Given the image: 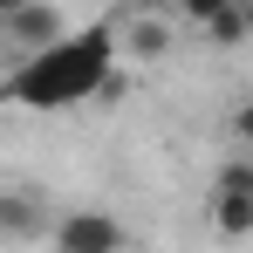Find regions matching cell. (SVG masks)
<instances>
[{
  "label": "cell",
  "mask_w": 253,
  "mask_h": 253,
  "mask_svg": "<svg viewBox=\"0 0 253 253\" xmlns=\"http://www.w3.org/2000/svg\"><path fill=\"white\" fill-rule=\"evenodd\" d=\"M117 28H76V35H62L55 48L42 55H21V69L0 83V103H14V110H76V103H96L103 83L117 76Z\"/></svg>",
  "instance_id": "cell-1"
},
{
  "label": "cell",
  "mask_w": 253,
  "mask_h": 253,
  "mask_svg": "<svg viewBox=\"0 0 253 253\" xmlns=\"http://www.w3.org/2000/svg\"><path fill=\"white\" fill-rule=\"evenodd\" d=\"M124 247H130L124 219L103 206H69L48 226V253H124Z\"/></svg>",
  "instance_id": "cell-2"
},
{
  "label": "cell",
  "mask_w": 253,
  "mask_h": 253,
  "mask_svg": "<svg viewBox=\"0 0 253 253\" xmlns=\"http://www.w3.org/2000/svg\"><path fill=\"white\" fill-rule=\"evenodd\" d=\"M62 35H69V28H62V7H55V0H28L14 21H0V42L21 48V55H42V48H55Z\"/></svg>",
  "instance_id": "cell-3"
},
{
  "label": "cell",
  "mask_w": 253,
  "mask_h": 253,
  "mask_svg": "<svg viewBox=\"0 0 253 253\" xmlns=\"http://www.w3.org/2000/svg\"><path fill=\"white\" fill-rule=\"evenodd\" d=\"M0 240H48V206L21 185H0Z\"/></svg>",
  "instance_id": "cell-4"
},
{
  "label": "cell",
  "mask_w": 253,
  "mask_h": 253,
  "mask_svg": "<svg viewBox=\"0 0 253 253\" xmlns=\"http://www.w3.org/2000/svg\"><path fill=\"white\" fill-rule=\"evenodd\" d=\"M206 219L219 240H253V192H206Z\"/></svg>",
  "instance_id": "cell-5"
},
{
  "label": "cell",
  "mask_w": 253,
  "mask_h": 253,
  "mask_svg": "<svg viewBox=\"0 0 253 253\" xmlns=\"http://www.w3.org/2000/svg\"><path fill=\"white\" fill-rule=\"evenodd\" d=\"M117 42H124V55H137V62H158V55L171 48V35H165V21H158V14H137V21H130V35H117Z\"/></svg>",
  "instance_id": "cell-6"
},
{
  "label": "cell",
  "mask_w": 253,
  "mask_h": 253,
  "mask_svg": "<svg viewBox=\"0 0 253 253\" xmlns=\"http://www.w3.org/2000/svg\"><path fill=\"white\" fill-rule=\"evenodd\" d=\"M199 35H206L212 48H240V42H247V35H253V28H247V14H240V7H233V14H219V21H212V28H199Z\"/></svg>",
  "instance_id": "cell-7"
},
{
  "label": "cell",
  "mask_w": 253,
  "mask_h": 253,
  "mask_svg": "<svg viewBox=\"0 0 253 253\" xmlns=\"http://www.w3.org/2000/svg\"><path fill=\"white\" fill-rule=\"evenodd\" d=\"M212 185H219V192H253V151H240V158H226V165L212 171Z\"/></svg>",
  "instance_id": "cell-8"
},
{
  "label": "cell",
  "mask_w": 253,
  "mask_h": 253,
  "mask_svg": "<svg viewBox=\"0 0 253 253\" xmlns=\"http://www.w3.org/2000/svg\"><path fill=\"white\" fill-rule=\"evenodd\" d=\"M178 7H185V21H192V28H212V21H219V14H233L240 0H178Z\"/></svg>",
  "instance_id": "cell-9"
},
{
  "label": "cell",
  "mask_w": 253,
  "mask_h": 253,
  "mask_svg": "<svg viewBox=\"0 0 253 253\" xmlns=\"http://www.w3.org/2000/svg\"><path fill=\"white\" fill-rule=\"evenodd\" d=\"M233 137H240V151H253V96L233 110Z\"/></svg>",
  "instance_id": "cell-10"
},
{
  "label": "cell",
  "mask_w": 253,
  "mask_h": 253,
  "mask_svg": "<svg viewBox=\"0 0 253 253\" xmlns=\"http://www.w3.org/2000/svg\"><path fill=\"white\" fill-rule=\"evenodd\" d=\"M21 7H28V0H0V21H14V14H21Z\"/></svg>",
  "instance_id": "cell-11"
},
{
  "label": "cell",
  "mask_w": 253,
  "mask_h": 253,
  "mask_svg": "<svg viewBox=\"0 0 253 253\" xmlns=\"http://www.w3.org/2000/svg\"><path fill=\"white\" fill-rule=\"evenodd\" d=\"M158 7H178V0H137V14H158Z\"/></svg>",
  "instance_id": "cell-12"
},
{
  "label": "cell",
  "mask_w": 253,
  "mask_h": 253,
  "mask_svg": "<svg viewBox=\"0 0 253 253\" xmlns=\"http://www.w3.org/2000/svg\"><path fill=\"white\" fill-rule=\"evenodd\" d=\"M240 14H247V28H253V0H240Z\"/></svg>",
  "instance_id": "cell-13"
}]
</instances>
